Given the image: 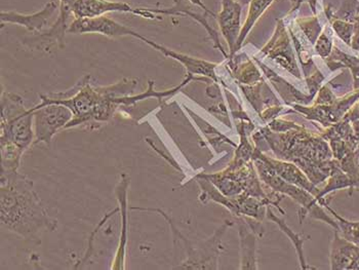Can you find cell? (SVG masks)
Instances as JSON below:
<instances>
[{"label":"cell","instance_id":"obj_23","mask_svg":"<svg viewBox=\"0 0 359 270\" xmlns=\"http://www.w3.org/2000/svg\"><path fill=\"white\" fill-rule=\"evenodd\" d=\"M227 60V68L238 85L255 86L264 81L258 67L249 58L239 62L234 57H229Z\"/></svg>","mask_w":359,"mask_h":270},{"label":"cell","instance_id":"obj_21","mask_svg":"<svg viewBox=\"0 0 359 270\" xmlns=\"http://www.w3.org/2000/svg\"><path fill=\"white\" fill-rule=\"evenodd\" d=\"M359 260V247L349 241L345 240L341 234L334 229V238L332 240L330 251V263L332 270L353 269Z\"/></svg>","mask_w":359,"mask_h":270},{"label":"cell","instance_id":"obj_26","mask_svg":"<svg viewBox=\"0 0 359 270\" xmlns=\"http://www.w3.org/2000/svg\"><path fill=\"white\" fill-rule=\"evenodd\" d=\"M327 66L332 72L340 67L349 68L353 75L354 90L359 88V57L350 56L339 48H334L327 61Z\"/></svg>","mask_w":359,"mask_h":270},{"label":"cell","instance_id":"obj_37","mask_svg":"<svg viewBox=\"0 0 359 270\" xmlns=\"http://www.w3.org/2000/svg\"><path fill=\"white\" fill-rule=\"evenodd\" d=\"M237 1L239 2V4H241V6H249L250 2L252 1V0H237Z\"/></svg>","mask_w":359,"mask_h":270},{"label":"cell","instance_id":"obj_28","mask_svg":"<svg viewBox=\"0 0 359 270\" xmlns=\"http://www.w3.org/2000/svg\"><path fill=\"white\" fill-rule=\"evenodd\" d=\"M296 23L298 24L301 31L304 33V36L308 41L314 46L323 29V26H320L318 18L316 15L311 18H300L297 20Z\"/></svg>","mask_w":359,"mask_h":270},{"label":"cell","instance_id":"obj_25","mask_svg":"<svg viewBox=\"0 0 359 270\" xmlns=\"http://www.w3.org/2000/svg\"><path fill=\"white\" fill-rule=\"evenodd\" d=\"M266 217H267L269 220L273 221L276 222L277 225H278L279 228H280L281 231L285 234V236H289L290 242H292V245H294V249H296L297 254H298L299 261H300L301 269H314V267L310 266L308 265V263L306 262L304 252H303V243L307 241V238L306 236H302V234H296L294 230L290 229L287 224H285V221L281 220L280 218L276 216L272 212L271 207L267 208V212H266Z\"/></svg>","mask_w":359,"mask_h":270},{"label":"cell","instance_id":"obj_14","mask_svg":"<svg viewBox=\"0 0 359 270\" xmlns=\"http://www.w3.org/2000/svg\"><path fill=\"white\" fill-rule=\"evenodd\" d=\"M147 11L156 17H159V15H187V17L192 18L207 30L208 34L214 41L215 48L220 50L225 59L229 58V54L226 53L220 43L218 32L208 23V15H212L214 18H216L217 15L212 11L203 10L201 6H195L189 0H174V6L170 8H147Z\"/></svg>","mask_w":359,"mask_h":270},{"label":"cell","instance_id":"obj_36","mask_svg":"<svg viewBox=\"0 0 359 270\" xmlns=\"http://www.w3.org/2000/svg\"><path fill=\"white\" fill-rule=\"evenodd\" d=\"M189 1L192 2V4H195V6H201V8H203V10L210 11L207 6H205V4H203V0H189Z\"/></svg>","mask_w":359,"mask_h":270},{"label":"cell","instance_id":"obj_8","mask_svg":"<svg viewBox=\"0 0 359 270\" xmlns=\"http://www.w3.org/2000/svg\"><path fill=\"white\" fill-rule=\"evenodd\" d=\"M34 114V142L50 146L57 133L64 130L72 119L69 108L62 104H48L42 107L30 108Z\"/></svg>","mask_w":359,"mask_h":270},{"label":"cell","instance_id":"obj_19","mask_svg":"<svg viewBox=\"0 0 359 270\" xmlns=\"http://www.w3.org/2000/svg\"><path fill=\"white\" fill-rule=\"evenodd\" d=\"M57 0H50L39 12L34 14H20L17 12H1L0 20L2 25L4 24H15L27 29L32 34L41 33L46 29L50 18L55 14L59 6Z\"/></svg>","mask_w":359,"mask_h":270},{"label":"cell","instance_id":"obj_12","mask_svg":"<svg viewBox=\"0 0 359 270\" xmlns=\"http://www.w3.org/2000/svg\"><path fill=\"white\" fill-rule=\"evenodd\" d=\"M237 225H238L239 243H241V269L256 270L258 266V250L259 238L264 236L263 225L260 220L252 218V217H237Z\"/></svg>","mask_w":359,"mask_h":270},{"label":"cell","instance_id":"obj_22","mask_svg":"<svg viewBox=\"0 0 359 270\" xmlns=\"http://www.w3.org/2000/svg\"><path fill=\"white\" fill-rule=\"evenodd\" d=\"M254 60L257 61L259 66L262 68L266 76H267L268 79H270V81L273 83V86H276L279 94H280L281 98L285 100V104H287V106L292 105V104H294V102H297V104H300V105H308V104L311 103L313 97L310 96V95L301 94L297 88H292L287 81L281 79L279 75H277L276 73L269 69L267 66L264 65L262 62L259 61L257 58H254Z\"/></svg>","mask_w":359,"mask_h":270},{"label":"cell","instance_id":"obj_18","mask_svg":"<svg viewBox=\"0 0 359 270\" xmlns=\"http://www.w3.org/2000/svg\"><path fill=\"white\" fill-rule=\"evenodd\" d=\"M130 179L126 174L121 176V180L115 187V198L118 201L119 212H121V229L119 243L117 245L116 254L112 262L111 269H126V247L128 241V187H130Z\"/></svg>","mask_w":359,"mask_h":270},{"label":"cell","instance_id":"obj_17","mask_svg":"<svg viewBox=\"0 0 359 270\" xmlns=\"http://www.w3.org/2000/svg\"><path fill=\"white\" fill-rule=\"evenodd\" d=\"M243 6L237 0H222L221 11L216 15L222 35L229 48V57L234 56L241 34Z\"/></svg>","mask_w":359,"mask_h":270},{"label":"cell","instance_id":"obj_16","mask_svg":"<svg viewBox=\"0 0 359 270\" xmlns=\"http://www.w3.org/2000/svg\"><path fill=\"white\" fill-rule=\"evenodd\" d=\"M140 41L158 50L161 54L165 55V57L172 58V59L178 61L187 70V75H192V76L196 77L197 79H201L197 76L205 77V79H210L214 83H219V79L216 73V68L218 67L219 64L212 63V62L205 61V60L175 52V50H170V48H165V46H161V44L150 41V39L143 36V35H141V37H140Z\"/></svg>","mask_w":359,"mask_h":270},{"label":"cell","instance_id":"obj_24","mask_svg":"<svg viewBox=\"0 0 359 270\" xmlns=\"http://www.w3.org/2000/svg\"><path fill=\"white\" fill-rule=\"evenodd\" d=\"M273 1L274 0H252L250 2L249 13H248L247 19H245V24H243V28H241V34H239L238 41H237L235 54L241 50L252 27L256 25L261 15L267 11V8L271 6Z\"/></svg>","mask_w":359,"mask_h":270},{"label":"cell","instance_id":"obj_6","mask_svg":"<svg viewBox=\"0 0 359 270\" xmlns=\"http://www.w3.org/2000/svg\"><path fill=\"white\" fill-rule=\"evenodd\" d=\"M252 161H254L255 168H256V171L258 173L261 181H263L270 189L273 190L277 194H283V196H289L292 201L300 205L303 210V217H304V215H309L311 218L323 221L334 229H337V227H337V221L334 220L331 214H327L325 211V207L316 201L313 194H310L303 188L299 187V186L283 180L274 171L273 168L270 167L263 159L255 158L252 159Z\"/></svg>","mask_w":359,"mask_h":270},{"label":"cell","instance_id":"obj_10","mask_svg":"<svg viewBox=\"0 0 359 270\" xmlns=\"http://www.w3.org/2000/svg\"><path fill=\"white\" fill-rule=\"evenodd\" d=\"M260 54L273 60L280 67L287 70L296 79H303L302 72L297 62L296 53L292 48V41L283 20H279L277 22L273 36L270 39L269 43L262 48Z\"/></svg>","mask_w":359,"mask_h":270},{"label":"cell","instance_id":"obj_27","mask_svg":"<svg viewBox=\"0 0 359 270\" xmlns=\"http://www.w3.org/2000/svg\"><path fill=\"white\" fill-rule=\"evenodd\" d=\"M323 205L337 221V227H338L336 230L341 234V236L359 247V221H350L343 218L330 207L327 201L323 203Z\"/></svg>","mask_w":359,"mask_h":270},{"label":"cell","instance_id":"obj_1","mask_svg":"<svg viewBox=\"0 0 359 270\" xmlns=\"http://www.w3.org/2000/svg\"><path fill=\"white\" fill-rule=\"evenodd\" d=\"M90 75H86L70 90L52 93L50 97L41 95L39 107L48 104H62L69 108L73 117L64 130L83 127L94 130L111 121L117 110L126 106H134L139 102L150 98L161 100L163 92L154 90V83L149 81L147 92L135 95L138 81L123 79L118 83L107 86H94L90 83Z\"/></svg>","mask_w":359,"mask_h":270},{"label":"cell","instance_id":"obj_33","mask_svg":"<svg viewBox=\"0 0 359 270\" xmlns=\"http://www.w3.org/2000/svg\"><path fill=\"white\" fill-rule=\"evenodd\" d=\"M353 23V36H352L351 46H350V48H351L354 52L358 53L359 54V8L358 13H356L355 18H354Z\"/></svg>","mask_w":359,"mask_h":270},{"label":"cell","instance_id":"obj_30","mask_svg":"<svg viewBox=\"0 0 359 270\" xmlns=\"http://www.w3.org/2000/svg\"><path fill=\"white\" fill-rule=\"evenodd\" d=\"M332 28L334 32L338 35L339 39L347 44L351 46L352 36H353L354 23L342 19H334L331 21Z\"/></svg>","mask_w":359,"mask_h":270},{"label":"cell","instance_id":"obj_2","mask_svg":"<svg viewBox=\"0 0 359 270\" xmlns=\"http://www.w3.org/2000/svg\"><path fill=\"white\" fill-rule=\"evenodd\" d=\"M0 175V222L1 227L25 240L41 243L42 234L57 229L35 191L33 181L17 172Z\"/></svg>","mask_w":359,"mask_h":270},{"label":"cell","instance_id":"obj_15","mask_svg":"<svg viewBox=\"0 0 359 270\" xmlns=\"http://www.w3.org/2000/svg\"><path fill=\"white\" fill-rule=\"evenodd\" d=\"M68 33L73 34H96L105 35L107 37L133 36L140 39L141 34L133 29L126 27L123 24L101 15L97 18H86V19H74L71 22Z\"/></svg>","mask_w":359,"mask_h":270},{"label":"cell","instance_id":"obj_34","mask_svg":"<svg viewBox=\"0 0 359 270\" xmlns=\"http://www.w3.org/2000/svg\"><path fill=\"white\" fill-rule=\"evenodd\" d=\"M343 119L350 121V123H352V121H359V100L353 106H352L351 109L345 114Z\"/></svg>","mask_w":359,"mask_h":270},{"label":"cell","instance_id":"obj_13","mask_svg":"<svg viewBox=\"0 0 359 270\" xmlns=\"http://www.w3.org/2000/svg\"><path fill=\"white\" fill-rule=\"evenodd\" d=\"M66 2L74 15V19H86L105 15L107 13H128L145 19L141 8H133L126 2L110 0H60Z\"/></svg>","mask_w":359,"mask_h":270},{"label":"cell","instance_id":"obj_20","mask_svg":"<svg viewBox=\"0 0 359 270\" xmlns=\"http://www.w3.org/2000/svg\"><path fill=\"white\" fill-rule=\"evenodd\" d=\"M255 158L263 159L270 167L273 168L274 171H276L283 180L307 190L308 192L313 194L316 198L318 196L319 191H320L318 186L314 185L313 183L310 181V179L306 176L305 173L303 172L298 166L294 165V163H290V161H281V159L271 158V157L265 156L264 152L257 149V148L255 149L254 156H252V159Z\"/></svg>","mask_w":359,"mask_h":270},{"label":"cell","instance_id":"obj_5","mask_svg":"<svg viewBox=\"0 0 359 270\" xmlns=\"http://www.w3.org/2000/svg\"><path fill=\"white\" fill-rule=\"evenodd\" d=\"M0 142L15 144L26 151L34 142V114L20 95L2 92Z\"/></svg>","mask_w":359,"mask_h":270},{"label":"cell","instance_id":"obj_3","mask_svg":"<svg viewBox=\"0 0 359 270\" xmlns=\"http://www.w3.org/2000/svg\"><path fill=\"white\" fill-rule=\"evenodd\" d=\"M268 150L277 159L298 166L314 185L325 182L337 166L331 146L320 134L310 132L304 127L285 133H276L267 126L260 128Z\"/></svg>","mask_w":359,"mask_h":270},{"label":"cell","instance_id":"obj_4","mask_svg":"<svg viewBox=\"0 0 359 270\" xmlns=\"http://www.w3.org/2000/svg\"><path fill=\"white\" fill-rule=\"evenodd\" d=\"M135 211L153 212L163 216L170 227L174 236L175 247L181 248L184 253V259L174 269H219V259L223 251V236H225L228 228L233 225L230 220H225L215 234L207 240L192 242L186 238L178 228L172 222V219L165 212L159 209H146V208H130Z\"/></svg>","mask_w":359,"mask_h":270},{"label":"cell","instance_id":"obj_7","mask_svg":"<svg viewBox=\"0 0 359 270\" xmlns=\"http://www.w3.org/2000/svg\"><path fill=\"white\" fill-rule=\"evenodd\" d=\"M194 179H196L197 183L201 187L199 201L201 203H207L208 201H214V203L225 207L235 217L248 216L260 221L265 218L267 208L269 207L265 201L248 196L245 194H239L233 198H228L221 194L220 190L207 179L199 176L195 177Z\"/></svg>","mask_w":359,"mask_h":270},{"label":"cell","instance_id":"obj_32","mask_svg":"<svg viewBox=\"0 0 359 270\" xmlns=\"http://www.w3.org/2000/svg\"><path fill=\"white\" fill-rule=\"evenodd\" d=\"M266 126L269 128L270 130L276 133L289 132L290 130L302 127V126H299L298 123H294V121H285V119H273V121H270V123Z\"/></svg>","mask_w":359,"mask_h":270},{"label":"cell","instance_id":"obj_11","mask_svg":"<svg viewBox=\"0 0 359 270\" xmlns=\"http://www.w3.org/2000/svg\"><path fill=\"white\" fill-rule=\"evenodd\" d=\"M60 12L57 21L46 31L24 39L23 43L29 48L48 53L54 48H63L65 46V34L69 29V21L73 13L66 2L60 1ZM74 17V15H73Z\"/></svg>","mask_w":359,"mask_h":270},{"label":"cell","instance_id":"obj_9","mask_svg":"<svg viewBox=\"0 0 359 270\" xmlns=\"http://www.w3.org/2000/svg\"><path fill=\"white\" fill-rule=\"evenodd\" d=\"M256 173L254 161L236 163L232 161L223 171L214 174H198L196 176L207 179L212 185L216 186L224 196L233 198L247 190L250 181Z\"/></svg>","mask_w":359,"mask_h":270},{"label":"cell","instance_id":"obj_31","mask_svg":"<svg viewBox=\"0 0 359 270\" xmlns=\"http://www.w3.org/2000/svg\"><path fill=\"white\" fill-rule=\"evenodd\" d=\"M337 98H338V97L334 95L331 88L327 85H325L319 88L318 98L316 99L313 104L314 105L330 106L334 103Z\"/></svg>","mask_w":359,"mask_h":270},{"label":"cell","instance_id":"obj_35","mask_svg":"<svg viewBox=\"0 0 359 270\" xmlns=\"http://www.w3.org/2000/svg\"><path fill=\"white\" fill-rule=\"evenodd\" d=\"M292 4V10L290 12H294V11L298 10L299 6L303 4V2H308L309 4L310 8L313 11V14L316 15V4H318V0H290Z\"/></svg>","mask_w":359,"mask_h":270},{"label":"cell","instance_id":"obj_29","mask_svg":"<svg viewBox=\"0 0 359 270\" xmlns=\"http://www.w3.org/2000/svg\"><path fill=\"white\" fill-rule=\"evenodd\" d=\"M332 50H334V39H332V31L325 26L314 44V50L321 59L327 60L331 56Z\"/></svg>","mask_w":359,"mask_h":270}]
</instances>
